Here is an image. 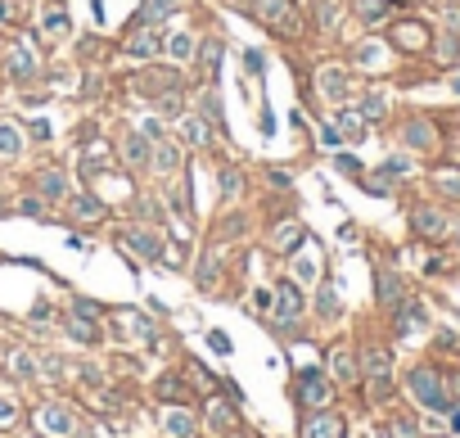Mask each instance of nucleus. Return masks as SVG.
Here are the masks:
<instances>
[{
    "mask_svg": "<svg viewBox=\"0 0 460 438\" xmlns=\"http://www.w3.org/2000/svg\"><path fill=\"white\" fill-rule=\"evenodd\" d=\"M407 389L415 393V402H424V406H433V411H442L447 406V393H442V380L428 366H420V371H411V380H407Z\"/></svg>",
    "mask_w": 460,
    "mask_h": 438,
    "instance_id": "nucleus-1",
    "label": "nucleus"
},
{
    "mask_svg": "<svg viewBox=\"0 0 460 438\" xmlns=\"http://www.w3.org/2000/svg\"><path fill=\"white\" fill-rule=\"evenodd\" d=\"M5 73H10L14 82H32L36 77V55L23 41H10V50H5Z\"/></svg>",
    "mask_w": 460,
    "mask_h": 438,
    "instance_id": "nucleus-2",
    "label": "nucleus"
},
{
    "mask_svg": "<svg viewBox=\"0 0 460 438\" xmlns=\"http://www.w3.org/2000/svg\"><path fill=\"white\" fill-rule=\"evenodd\" d=\"M298 398H302V406H325L330 402V380H325L321 371H302L298 375Z\"/></svg>",
    "mask_w": 460,
    "mask_h": 438,
    "instance_id": "nucleus-3",
    "label": "nucleus"
},
{
    "mask_svg": "<svg viewBox=\"0 0 460 438\" xmlns=\"http://www.w3.org/2000/svg\"><path fill=\"white\" fill-rule=\"evenodd\" d=\"M158 50H162L158 32H154L149 23H136V32H131V41H127V55H136V59H154Z\"/></svg>",
    "mask_w": 460,
    "mask_h": 438,
    "instance_id": "nucleus-4",
    "label": "nucleus"
},
{
    "mask_svg": "<svg viewBox=\"0 0 460 438\" xmlns=\"http://www.w3.org/2000/svg\"><path fill=\"white\" fill-rule=\"evenodd\" d=\"M122 244H127L136 258H162V240H158V235H149V230H127Z\"/></svg>",
    "mask_w": 460,
    "mask_h": 438,
    "instance_id": "nucleus-5",
    "label": "nucleus"
},
{
    "mask_svg": "<svg viewBox=\"0 0 460 438\" xmlns=\"http://www.w3.org/2000/svg\"><path fill=\"white\" fill-rule=\"evenodd\" d=\"M162 50H167V59H176V64H190L194 50H199V41H194L190 32H167L162 36Z\"/></svg>",
    "mask_w": 460,
    "mask_h": 438,
    "instance_id": "nucleus-6",
    "label": "nucleus"
},
{
    "mask_svg": "<svg viewBox=\"0 0 460 438\" xmlns=\"http://www.w3.org/2000/svg\"><path fill=\"white\" fill-rule=\"evenodd\" d=\"M298 312H302L298 285H280V294H276V321H293Z\"/></svg>",
    "mask_w": 460,
    "mask_h": 438,
    "instance_id": "nucleus-7",
    "label": "nucleus"
},
{
    "mask_svg": "<svg viewBox=\"0 0 460 438\" xmlns=\"http://www.w3.org/2000/svg\"><path fill=\"white\" fill-rule=\"evenodd\" d=\"M68 212H73L77 221H99V217H104V204L90 199V195H73V199H68Z\"/></svg>",
    "mask_w": 460,
    "mask_h": 438,
    "instance_id": "nucleus-8",
    "label": "nucleus"
},
{
    "mask_svg": "<svg viewBox=\"0 0 460 438\" xmlns=\"http://www.w3.org/2000/svg\"><path fill=\"white\" fill-rule=\"evenodd\" d=\"M302 438H343V420L339 416H311Z\"/></svg>",
    "mask_w": 460,
    "mask_h": 438,
    "instance_id": "nucleus-9",
    "label": "nucleus"
},
{
    "mask_svg": "<svg viewBox=\"0 0 460 438\" xmlns=\"http://www.w3.org/2000/svg\"><path fill=\"white\" fill-rule=\"evenodd\" d=\"M36 195L41 199H64L68 195V181H64V172H36Z\"/></svg>",
    "mask_w": 460,
    "mask_h": 438,
    "instance_id": "nucleus-10",
    "label": "nucleus"
},
{
    "mask_svg": "<svg viewBox=\"0 0 460 438\" xmlns=\"http://www.w3.org/2000/svg\"><path fill=\"white\" fill-rule=\"evenodd\" d=\"M221 55H226L221 36H208V41L199 45V64H204V77H213V73H217V64H221Z\"/></svg>",
    "mask_w": 460,
    "mask_h": 438,
    "instance_id": "nucleus-11",
    "label": "nucleus"
},
{
    "mask_svg": "<svg viewBox=\"0 0 460 438\" xmlns=\"http://www.w3.org/2000/svg\"><path fill=\"white\" fill-rule=\"evenodd\" d=\"M41 425L50 429V434H73V416H68L64 406H45V411H41Z\"/></svg>",
    "mask_w": 460,
    "mask_h": 438,
    "instance_id": "nucleus-12",
    "label": "nucleus"
},
{
    "mask_svg": "<svg viewBox=\"0 0 460 438\" xmlns=\"http://www.w3.org/2000/svg\"><path fill=\"white\" fill-rule=\"evenodd\" d=\"M321 95H330V99L348 95V77H343L339 68H325V73H321Z\"/></svg>",
    "mask_w": 460,
    "mask_h": 438,
    "instance_id": "nucleus-13",
    "label": "nucleus"
},
{
    "mask_svg": "<svg viewBox=\"0 0 460 438\" xmlns=\"http://www.w3.org/2000/svg\"><path fill=\"white\" fill-rule=\"evenodd\" d=\"M162 425H167L171 438H194V416H190V411H167Z\"/></svg>",
    "mask_w": 460,
    "mask_h": 438,
    "instance_id": "nucleus-14",
    "label": "nucleus"
},
{
    "mask_svg": "<svg viewBox=\"0 0 460 438\" xmlns=\"http://www.w3.org/2000/svg\"><path fill=\"white\" fill-rule=\"evenodd\" d=\"M298 244H302V226H298V221H289V226L276 230V249H280V253H293Z\"/></svg>",
    "mask_w": 460,
    "mask_h": 438,
    "instance_id": "nucleus-15",
    "label": "nucleus"
},
{
    "mask_svg": "<svg viewBox=\"0 0 460 438\" xmlns=\"http://www.w3.org/2000/svg\"><path fill=\"white\" fill-rule=\"evenodd\" d=\"M149 158H154V167H158V172H176V163H181V149H176V145H158Z\"/></svg>",
    "mask_w": 460,
    "mask_h": 438,
    "instance_id": "nucleus-16",
    "label": "nucleus"
},
{
    "mask_svg": "<svg viewBox=\"0 0 460 438\" xmlns=\"http://www.w3.org/2000/svg\"><path fill=\"white\" fill-rule=\"evenodd\" d=\"M68 334H77L82 343H95V339H99V330L90 326V317H86V312H77V317L68 321Z\"/></svg>",
    "mask_w": 460,
    "mask_h": 438,
    "instance_id": "nucleus-17",
    "label": "nucleus"
},
{
    "mask_svg": "<svg viewBox=\"0 0 460 438\" xmlns=\"http://www.w3.org/2000/svg\"><path fill=\"white\" fill-rule=\"evenodd\" d=\"M181 136H185L190 145H199V149H204V145H213V132H208L204 122H194V118H185V122H181Z\"/></svg>",
    "mask_w": 460,
    "mask_h": 438,
    "instance_id": "nucleus-18",
    "label": "nucleus"
},
{
    "mask_svg": "<svg viewBox=\"0 0 460 438\" xmlns=\"http://www.w3.org/2000/svg\"><path fill=\"white\" fill-rule=\"evenodd\" d=\"M23 149V136H19V127L14 122H0V154L10 158V154H19Z\"/></svg>",
    "mask_w": 460,
    "mask_h": 438,
    "instance_id": "nucleus-19",
    "label": "nucleus"
},
{
    "mask_svg": "<svg viewBox=\"0 0 460 438\" xmlns=\"http://www.w3.org/2000/svg\"><path fill=\"white\" fill-rule=\"evenodd\" d=\"M388 10H393V0H361V5H356V14H361L365 23H379Z\"/></svg>",
    "mask_w": 460,
    "mask_h": 438,
    "instance_id": "nucleus-20",
    "label": "nucleus"
},
{
    "mask_svg": "<svg viewBox=\"0 0 460 438\" xmlns=\"http://www.w3.org/2000/svg\"><path fill=\"white\" fill-rule=\"evenodd\" d=\"M397 41L407 45V50H420V45H424V27H420V23H402V27H397Z\"/></svg>",
    "mask_w": 460,
    "mask_h": 438,
    "instance_id": "nucleus-21",
    "label": "nucleus"
},
{
    "mask_svg": "<svg viewBox=\"0 0 460 438\" xmlns=\"http://www.w3.org/2000/svg\"><path fill=\"white\" fill-rule=\"evenodd\" d=\"M127 163H149V141L145 136H127Z\"/></svg>",
    "mask_w": 460,
    "mask_h": 438,
    "instance_id": "nucleus-22",
    "label": "nucleus"
},
{
    "mask_svg": "<svg viewBox=\"0 0 460 438\" xmlns=\"http://www.w3.org/2000/svg\"><path fill=\"white\" fill-rule=\"evenodd\" d=\"M407 145L428 149V145H433V127H428V122H411V127H407Z\"/></svg>",
    "mask_w": 460,
    "mask_h": 438,
    "instance_id": "nucleus-23",
    "label": "nucleus"
},
{
    "mask_svg": "<svg viewBox=\"0 0 460 438\" xmlns=\"http://www.w3.org/2000/svg\"><path fill=\"white\" fill-rule=\"evenodd\" d=\"M415 230H420V235H442V217H438V212H415Z\"/></svg>",
    "mask_w": 460,
    "mask_h": 438,
    "instance_id": "nucleus-24",
    "label": "nucleus"
},
{
    "mask_svg": "<svg viewBox=\"0 0 460 438\" xmlns=\"http://www.w3.org/2000/svg\"><path fill=\"white\" fill-rule=\"evenodd\" d=\"M19 212H23V217H41V212H45V199H41V195L19 199Z\"/></svg>",
    "mask_w": 460,
    "mask_h": 438,
    "instance_id": "nucleus-25",
    "label": "nucleus"
},
{
    "mask_svg": "<svg viewBox=\"0 0 460 438\" xmlns=\"http://www.w3.org/2000/svg\"><path fill=\"white\" fill-rule=\"evenodd\" d=\"M379 298H384V303H397V298H402V289H397V280H393V276H379Z\"/></svg>",
    "mask_w": 460,
    "mask_h": 438,
    "instance_id": "nucleus-26",
    "label": "nucleus"
},
{
    "mask_svg": "<svg viewBox=\"0 0 460 438\" xmlns=\"http://www.w3.org/2000/svg\"><path fill=\"white\" fill-rule=\"evenodd\" d=\"M334 371H339V380H356V366L348 352H334Z\"/></svg>",
    "mask_w": 460,
    "mask_h": 438,
    "instance_id": "nucleus-27",
    "label": "nucleus"
},
{
    "mask_svg": "<svg viewBox=\"0 0 460 438\" xmlns=\"http://www.w3.org/2000/svg\"><path fill=\"white\" fill-rule=\"evenodd\" d=\"M239 186H244V176H239V172H221V195L226 199H235Z\"/></svg>",
    "mask_w": 460,
    "mask_h": 438,
    "instance_id": "nucleus-28",
    "label": "nucleus"
},
{
    "mask_svg": "<svg viewBox=\"0 0 460 438\" xmlns=\"http://www.w3.org/2000/svg\"><path fill=\"white\" fill-rule=\"evenodd\" d=\"M316 19L334 23V19H339V0H316Z\"/></svg>",
    "mask_w": 460,
    "mask_h": 438,
    "instance_id": "nucleus-29",
    "label": "nucleus"
},
{
    "mask_svg": "<svg viewBox=\"0 0 460 438\" xmlns=\"http://www.w3.org/2000/svg\"><path fill=\"white\" fill-rule=\"evenodd\" d=\"M208 420H213V425H221V429H230V425H235V416H230V411H226V406H208Z\"/></svg>",
    "mask_w": 460,
    "mask_h": 438,
    "instance_id": "nucleus-30",
    "label": "nucleus"
},
{
    "mask_svg": "<svg viewBox=\"0 0 460 438\" xmlns=\"http://www.w3.org/2000/svg\"><path fill=\"white\" fill-rule=\"evenodd\" d=\"M339 122H343V132L352 136V141H361V136H365V127H361V122L352 118V113H339Z\"/></svg>",
    "mask_w": 460,
    "mask_h": 438,
    "instance_id": "nucleus-31",
    "label": "nucleus"
},
{
    "mask_svg": "<svg viewBox=\"0 0 460 438\" xmlns=\"http://www.w3.org/2000/svg\"><path fill=\"white\" fill-rule=\"evenodd\" d=\"M204 118H208V122H221V104L213 99V90L204 95Z\"/></svg>",
    "mask_w": 460,
    "mask_h": 438,
    "instance_id": "nucleus-32",
    "label": "nucleus"
},
{
    "mask_svg": "<svg viewBox=\"0 0 460 438\" xmlns=\"http://www.w3.org/2000/svg\"><path fill=\"white\" fill-rule=\"evenodd\" d=\"M365 118H384V95H365Z\"/></svg>",
    "mask_w": 460,
    "mask_h": 438,
    "instance_id": "nucleus-33",
    "label": "nucleus"
},
{
    "mask_svg": "<svg viewBox=\"0 0 460 438\" xmlns=\"http://www.w3.org/2000/svg\"><path fill=\"white\" fill-rule=\"evenodd\" d=\"M45 27H50V32H64V27H68V19H64L59 10H50V14H45Z\"/></svg>",
    "mask_w": 460,
    "mask_h": 438,
    "instance_id": "nucleus-34",
    "label": "nucleus"
},
{
    "mask_svg": "<svg viewBox=\"0 0 460 438\" xmlns=\"http://www.w3.org/2000/svg\"><path fill=\"white\" fill-rule=\"evenodd\" d=\"M316 303H321V312H334V307H339V298H334V289H321V298H316Z\"/></svg>",
    "mask_w": 460,
    "mask_h": 438,
    "instance_id": "nucleus-35",
    "label": "nucleus"
},
{
    "mask_svg": "<svg viewBox=\"0 0 460 438\" xmlns=\"http://www.w3.org/2000/svg\"><path fill=\"white\" fill-rule=\"evenodd\" d=\"M208 343H213V352H230V339H226V334H217V330L208 334Z\"/></svg>",
    "mask_w": 460,
    "mask_h": 438,
    "instance_id": "nucleus-36",
    "label": "nucleus"
},
{
    "mask_svg": "<svg viewBox=\"0 0 460 438\" xmlns=\"http://www.w3.org/2000/svg\"><path fill=\"white\" fill-rule=\"evenodd\" d=\"M393 438H415V429H411L407 420H397V425H393Z\"/></svg>",
    "mask_w": 460,
    "mask_h": 438,
    "instance_id": "nucleus-37",
    "label": "nucleus"
},
{
    "mask_svg": "<svg viewBox=\"0 0 460 438\" xmlns=\"http://www.w3.org/2000/svg\"><path fill=\"white\" fill-rule=\"evenodd\" d=\"M10 416H14V406H10V402H0V420H10Z\"/></svg>",
    "mask_w": 460,
    "mask_h": 438,
    "instance_id": "nucleus-38",
    "label": "nucleus"
},
{
    "mask_svg": "<svg viewBox=\"0 0 460 438\" xmlns=\"http://www.w3.org/2000/svg\"><path fill=\"white\" fill-rule=\"evenodd\" d=\"M0 19H10V0H0Z\"/></svg>",
    "mask_w": 460,
    "mask_h": 438,
    "instance_id": "nucleus-39",
    "label": "nucleus"
},
{
    "mask_svg": "<svg viewBox=\"0 0 460 438\" xmlns=\"http://www.w3.org/2000/svg\"><path fill=\"white\" fill-rule=\"evenodd\" d=\"M158 5H162V10H176V5H181V0H158Z\"/></svg>",
    "mask_w": 460,
    "mask_h": 438,
    "instance_id": "nucleus-40",
    "label": "nucleus"
},
{
    "mask_svg": "<svg viewBox=\"0 0 460 438\" xmlns=\"http://www.w3.org/2000/svg\"><path fill=\"white\" fill-rule=\"evenodd\" d=\"M451 389H456V398H460V375H451Z\"/></svg>",
    "mask_w": 460,
    "mask_h": 438,
    "instance_id": "nucleus-41",
    "label": "nucleus"
},
{
    "mask_svg": "<svg viewBox=\"0 0 460 438\" xmlns=\"http://www.w3.org/2000/svg\"><path fill=\"white\" fill-rule=\"evenodd\" d=\"M253 5H267V0H253Z\"/></svg>",
    "mask_w": 460,
    "mask_h": 438,
    "instance_id": "nucleus-42",
    "label": "nucleus"
}]
</instances>
